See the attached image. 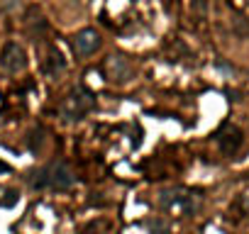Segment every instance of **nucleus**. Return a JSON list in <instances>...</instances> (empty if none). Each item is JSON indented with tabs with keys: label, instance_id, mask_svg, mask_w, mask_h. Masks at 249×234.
<instances>
[{
	"label": "nucleus",
	"instance_id": "nucleus-1",
	"mask_svg": "<svg viewBox=\"0 0 249 234\" xmlns=\"http://www.w3.org/2000/svg\"><path fill=\"white\" fill-rule=\"evenodd\" d=\"M30 185L35 190H69L76 185V176L66 161H52L30 176Z\"/></svg>",
	"mask_w": 249,
	"mask_h": 234
},
{
	"label": "nucleus",
	"instance_id": "nucleus-2",
	"mask_svg": "<svg viewBox=\"0 0 249 234\" xmlns=\"http://www.w3.org/2000/svg\"><path fill=\"white\" fill-rule=\"evenodd\" d=\"M159 207L166 210L169 215H176V217H191L200 210L203 200L198 193H191V190H181V188H174V190H161L159 193Z\"/></svg>",
	"mask_w": 249,
	"mask_h": 234
},
{
	"label": "nucleus",
	"instance_id": "nucleus-3",
	"mask_svg": "<svg viewBox=\"0 0 249 234\" xmlns=\"http://www.w3.org/2000/svg\"><path fill=\"white\" fill-rule=\"evenodd\" d=\"M95 107V95L86 88V85H76L59 105V112L66 122H78L86 112H90Z\"/></svg>",
	"mask_w": 249,
	"mask_h": 234
},
{
	"label": "nucleus",
	"instance_id": "nucleus-4",
	"mask_svg": "<svg viewBox=\"0 0 249 234\" xmlns=\"http://www.w3.org/2000/svg\"><path fill=\"white\" fill-rule=\"evenodd\" d=\"M0 66H3L8 73H20L27 66V54L18 42H8L0 51Z\"/></svg>",
	"mask_w": 249,
	"mask_h": 234
},
{
	"label": "nucleus",
	"instance_id": "nucleus-5",
	"mask_svg": "<svg viewBox=\"0 0 249 234\" xmlns=\"http://www.w3.org/2000/svg\"><path fill=\"white\" fill-rule=\"evenodd\" d=\"M103 71H105V78H107V81H117V83H122V81H127V78H130L132 66H130V61L124 59L122 54H115V56H107Z\"/></svg>",
	"mask_w": 249,
	"mask_h": 234
},
{
	"label": "nucleus",
	"instance_id": "nucleus-6",
	"mask_svg": "<svg viewBox=\"0 0 249 234\" xmlns=\"http://www.w3.org/2000/svg\"><path fill=\"white\" fill-rule=\"evenodd\" d=\"M98 47H100V34L93 27H86V30H81L73 37V51L78 56H90Z\"/></svg>",
	"mask_w": 249,
	"mask_h": 234
},
{
	"label": "nucleus",
	"instance_id": "nucleus-7",
	"mask_svg": "<svg viewBox=\"0 0 249 234\" xmlns=\"http://www.w3.org/2000/svg\"><path fill=\"white\" fill-rule=\"evenodd\" d=\"M242 132L234 127V125H225L220 132H217V144L222 149V154H234L239 147H242Z\"/></svg>",
	"mask_w": 249,
	"mask_h": 234
},
{
	"label": "nucleus",
	"instance_id": "nucleus-8",
	"mask_svg": "<svg viewBox=\"0 0 249 234\" xmlns=\"http://www.w3.org/2000/svg\"><path fill=\"white\" fill-rule=\"evenodd\" d=\"M42 68H44V73H47V76H52V78L61 76V73L66 71V59H64V54H61L59 49H52V51H49V56L44 59Z\"/></svg>",
	"mask_w": 249,
	"mask_h": 234
},
{
	"label": "nucleus",
	"instance_id": "nucleus-9",
	"mask_svg": "<svg viewBox=\"0 0 249 234\" xmlns=\"http://www.w3.org/2000/svg\"><path fill=\"white\" fill-rule=\"evenodd\" d=\"M147 232L149 234H169V224L164 219H149L147 222Z\"/></svg>",
	"mask_w": 249,
	"mask_h": 234
},
{
	"label": "nucleus",
	"instance_id": "nucleus-10",
	"mask_svg": "<svg viewBox=\"0 0 249 234\" xmlns=\"http://www.w3.org/2000/svg\"><path fill=\"white\" fill-rule=\"evenodd\" d=\"M18 200H20L18 190H5V198H0V207H13L18 205Z\"/></svg>",
	"mask_w": 249,
	"mask_h": 234
},
{
	"label": "nucleus",
	"instance_id": "nucleus-11",
	"mask_svg": "<svg viewBox=\"0 0 249 234\" xmlns=\"http://www.w3.org/2000/svg\"><path fill=\"white\" fill-rule=\"evenodd\" d=\"M0 5H3V10H8V13H10V10H15V8L20 5V0H3Z\"/></svg>",
	"mask_w": 249,
	"mask_h": 234
},
{
	"label": "nucleus",
	"instance_id": "nucleus-12",
	"mask_svg": "<svg viewBox=\"0 0 249 234\" xmlns=\"http://www.w3.org/2000/svg\"><path fill=\"white\" fill-rule=\"evenodd\" d=\"M8 171H10V166L5 161H0V173H8Z\"/></svg>",
	"mask_w": 249,
	"mask_h": 234
}]
</instances>
